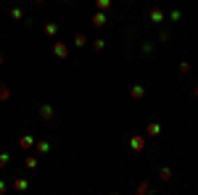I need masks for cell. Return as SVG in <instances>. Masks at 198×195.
Listing matches in <instances>:
<instances>
[{"label": "cell", "mask_w": 198, "mask_h": 195, "mask_svg": "<svg viewBox=\"0 0 198 195\" xmlns=\"http://www.w3.org/2000/svg\"><path fill=\"white\" fill-rule=\"evenodd\" d=\"M0 98H8V90H6L3 85H0Z\"/></svg>", "instance_id": "cell-6"}, {"label": "cell", "mask_w": 198, "mask_h": 195, "mask_svg": "<svg viewBox=\"0 0 198 195\" xmlns=\"http://www.w3.org/2000/svg\"><path fill=\"white\" fill-rule=\"evenodd\" d=\"M132 98H143V87H132Z\"/></svg>", "instance_id": "cell-1"}, {"label": "cell", "mask_w": 198, "mask_h": 195, "mask_svg": "<svg viewBox=\"0 0 198 195\" xmlns=\"http://www.w3.org/2000/svg\"><path fill=\"white\" fill-rule=\"evenodd\" d=\"M50 116H53V111L48 108V105H42V119H50Z\"/></svg>", "instance_id": "cell-2"}, {"label": "cell", "mask_w": 198, "mask_h": 195, "mask_svg": "<svg viewBox=\"0 0 198 195\" xmlns=\"http://www.w3.org/2000/svg\"><path fill=\"white\" fill-rule=\"evenodd\" d=\"M132 148L140 150V148H143V140H140V137H138V140H132Z\"/></svg>", "instance_id": "cell-4"}, {"label": "cell", "mask_w": 198, "mask_h": 195, "mask_svg": "<svg viewBox=\"0 0 198 195\" xmlns=\"http://www.w3.org/2000/svg\"><path fill=\"white\" fill-rule=\"evenodd\" d=\"M56 55H66V48L64 45H56Z\"/></svg>", "instance_id": "cell-5"}, {"label": "cell", "mask_w": 198, "mask_h": 195, "mask_svg": "<svg viewBox=\"0 0 198 195\" xmlns=\"http://www.w3.org/2000/svg\"><path fill=\"white\" fill-rule=\"evenodd\" d=\"M148 132H151V135H158V132H161V127H158V124H151V127H148Z\"/></svg>", "instance_id": "cell-3"}]
</instances>
